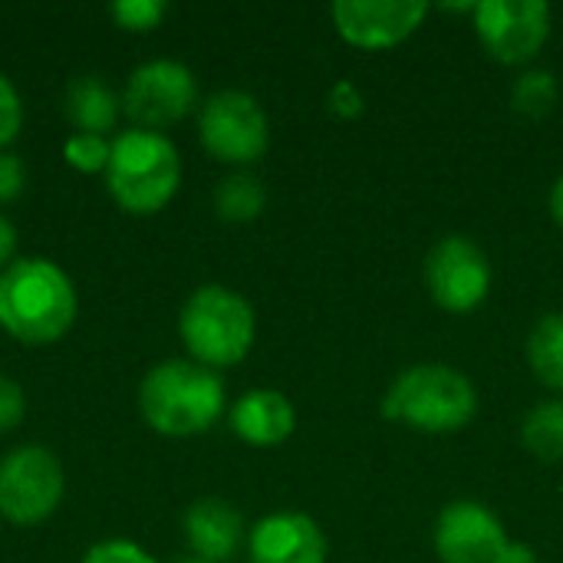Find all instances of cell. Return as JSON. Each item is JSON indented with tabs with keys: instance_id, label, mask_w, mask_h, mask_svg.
<instances>
[{
	"instance_id": "obj_1",
	"label": "cell",
	"mask_w": 563,
	"mask_h": 563,
	"mask_svg": "<svg viewBox=\"0 0 563 563\" xmlns=\"http://www.w3.org/2000/svg\"><path fill=\"white\" fill-rule=\"evenodd\" d=\"M76 287L46 257H16L0 271V327L30 346L56 343L76 320Z\"/></svg>"
},
{
	"instance_id": "obj_2",
	"label": "cell",
	"mask_w": 563,
	"mask_h": 563,
	"mask_svg": "<svg viewBox=\"0 0 563 563\" xmlns=\"http://www.w3.org/2000/svg\"><path fill=\"white\" fill-rule=\"evenodd\" d=\"M478 412L472 379L449 363H416L402 369L383 396V416L396 426L449 435L465 429Z\"/></svg>"
},
{
	"instance_id": "obj_3",
	"label": "cell",
	"mask_w": 563,
	"mask_h": 563,
	"mask_svg": "<svg viewBox=\"0 0 563 563\" xmlns=\"http://www.w3.org/2000/svg\"><path fill=\"white\" fill-rule=\"evenodd\" d=\"M139 409L162 435L208 432L224 412V383L195 360L155 363L139 386Z\"/></svg>"
},
{
	"instance_id": "obj_4",
	"label": "cell",
	"mask_w": 563,
	"mask_h": 563,
	"mask_svg": "<svg viewBox=\"0 0 563 563\" xmlns=\"http://www.w3.org/2000/svg\"><path fill=\"white\" fill-rule=\"evenodd\" d=\"M106 181L112 198L132 214L162 211L181 185V158L168 135L129 129L112 139Z\"/></svg>"
},
{
	"instance_id": "obj_5",
	"label": "cell",
	"mask_w": 563,
	"mask_h": 563,
	"mask_svg": "<svg viewBox=\"0 0 563 563\" xmlns=\"http://www.w3.org/2000/svg\"><path fill=\"white\" fill-rule=\"evenodd\" d=\"M178 333L195 363L208 369L234 366L254 346V307L224 284H205L185 300Z\"/></svg>"
},
{
	"instance_id": "obj_6",
	"label": "cell",
	"mask_w": 563,
	"mask_h": 563,
	"mask_svg": "<svg viewBox=\"0 0 563 563\" xmlns=\"http://www.w3.org/2000/svg\"><path fill=\"white\" fill-rule=\"evenodd\" d=\"M201 145L228 165H251L271 145V122L261 102L244 89H221L198 109Z\"/></svg>"
},
{
	"instance_id": "obj_7",
	"label": "cell",
	"mask_w": 563,
	"mask_h": 563,
	"mask_svg": "<svg viewBox=\"0 0 563 563\" xmlns=\"http://www.w3.org/2000/svg\"><path fill=\"white\" fill-rule=\"evenodd\" d=\"M63 498V465L43 445H20L0 459V515L30 528L46 521Z\"/></svg>"
},
{
	"instance_id": "obj_8",
	"label": "cell",
	"mask_w": 563,
	"mask_h": 563,
	"mask_svg": "<svg viewBox=\"0 0 563 563\" xmlns=\"http://www.w3.org/2000/svg\"><path fill=\"white\" fill-rule=\"evenodd\" d=\"M472 26L492 59L528 66L551 36V7L544 0H478Z\"/></svg>"
},
{
	"instance_id": "obj_9",
	"label": "cell",
	"mask_w": 563,
	"mask_h": 563,
	"mask_svg": "<svg viewBox=\"0 0 563 563\" xmlns=\"http://www.w3.org/2000/svg\"><path fill=\"white\" fill-rule=\"evenodd\" d=\"M426 290L449 313H472L492 294V261L465 234H445L426 254Z\"/></svg>"
},
{
	"instance_id": "obj_10",
	"label": "cell",
	"mask_w": 563,
	"mask_h": 563,
	"mask_svg": "<svg viewBox=\"0 0 563 563\" xmlns=\"http://www.w3.org/2000/svg\"><path fill=\"white\" fill-rule=\"evenodd\" d=\"M198 102V79L181 59H148L132 69L122 109L135 119V129H165L181 122Z\"/></svg>"
},
{
	"instance_id": "obj_11",
	"label": "cell",
	"mask_w": 563,
	"mask_h": 563,
	"mask_svg": "<svg viewBox=\"0 0 563 563\" xmlns=\"http://www.w3.org/2000/svg\"><path fill=\"white\" fill-rule=\"evenodd\" d=\"M336 33L356 49H389L409 40L429 16L422 0H336Z\"/></svg>"
},
{
	"instance_id": "obj_12",
	"label": "cell",
	"mask_w": 563,
	"mask_h": 563,
	"mask_svg": "<svg viewBox=\"0 0 563 563\" xmlns=\"http://www.w3.org/2000/svg\"><path fill=\"white\" fill-rule=\"evenodd\" d=\"M432 541L442 563H498L511 544L498 515L472 498L452 501L439 511Z\"/></svg>"
},
{
	"instance_id": "obj_13",
	"label": "cell",
	"mask_w": 563,
	"mask_h": 563,
	"mask_svg": "<svg viewBox=\"0 0 563 563\" xmlns=\"http://www.w3.org/2000/svg\"><path fill=\"white\" fill-rule=\"evenodd\" d=\"M251 563H327L330 544L323 528L300 511H274L247 534Z\"/></svg>"
},
{
	"instance_id": "obj_14",
	"label": "cell",
	"mask_w": 563,
	"mask_h": 563,
	"mask_svg": "<svg viewBox=\"0 0 563 563\" xmlns=\"http://www.w3.org/2000/svg\"><path fill=\"white\" fill-rule=\"evenodd\" d=\"M228 422L241 442L257 449H274L294 435L297 409L280 389H251L231 406Z\"/></svg>"
},
{
	"instance_id": "obj_15",
	"label": "cell",
	"mask_w": 563,
	"mask_h": 563,
	"mask_svg": "<svg viewBox=\"0 0 563 563\" xmlns=\"http://www.w3.org/2000/svg\"><path fill=\"white\" fill-rule=\"evenodd\" d=\"M185 538L198 561L228 563L244 541V518L224 498H198L185 511Z\"/></svg>"
},
{
	"instance_id": "obj_16",
	"label": "cell",
	"mask_w": 563,
	"mask_h": 563,
	"mask_svg": "<svg viewBox=\"0 0 563 563\" xmlns=\"http://www.w3.org/2000/svg\"><path fill=\"white\" fill-rule=\"evenodd\" d=\"M119 96L102 82V76H76L66 86V115L86 135H106L119 122Z\"/></svg>"
},
{
	"instance_id": "obj_17",
	"label": "cell",
	"mask_w": 563,
	"mask_h": 563,
	"mask_svg": "<svg viewBox=\"0 0 563 563\" xmlns=\"http://www.w3.org/2000/svg\"><path fill=\"white\" fill-rule=\"evenodd\" d=\"M528 366L534 379L563 393V313H544L528 333Z\"/></svg>"
},
{
	"instance_id": "obj_18",
	"label": "cell",
	"mask_w": 563,
	"mask_h": 563,
	"mask_svg": "<svg viewBox=\"0 0 563 563\" xmlns=\"http://www.w3.org/2000/svg\"><path fill=\"white\" fill-rule=\"evenodd\" d=\"M521 442L541 462H563V399H544L528 409Z\"/></svg>"
},
{
	"instance_id": "obj_19",
	"label": "cell",
	"mask_w": 563,
	"mask_h": 563,
	"mask_svg": "<svg viewBox=\"0 0 563 563\" xmlns=\"http://www.w3.org/2000/svg\"><path fill=\"white\" fill-rule=\"evenodd\" d=\"M264 205H267V191L261 178L251 172H234L214 188V211L224 221H234V224L254 221L264 211Z\"/></svg>"
},
{
	"instance_id": "obj_20",
	"label": "cell",
	"mask_w": 563,
	"mask_h": 563,
	"mask_svg": "<svg viewBox=\"0 0 563 563\" xmlns=\"http://www.w3.org/2000/svg\"><path fill=\"white\" fill-rule=\"evenodd\" d=\"M558 92H561V86H558L554 73H551V69L531 66V69H525V73L515 79V86H511V102H515V109H518L521 115L541 119V115H548V112L554 109Z\"/></svg>"
},
{
	"instance_id": "obj_21",
	"label": "cell",
	"mask_w": 563,
	"mask_h": 563,
	"mask_svg": "<svg viewBox=\"0 0 563 563\" xmlns=\"http://www.w3.org/2000/svg\"><path fill=\"white\" fill-rule=\"evenodd\" d=\"M109 152L112 142H106V135H86V132H73L63 145L66 162L79 172H106Z\"/></svg>"
},
{
	"instance_id": "obj_22",
	"label": "cell",
	"mask_w": 563,
	"mask_h": 563,
	"mask_svg": "<svg viewBox=\"0 0 563 563\" xmlns=\"http://www.w3.org/2000/svg\"><path fill=\"white\" fill-rule=\"evenodd\" d=\"M165 13H168L165 0H115L112 3V16L125 30H152L162 23Z\"/></svg>"
},
{
	"instance_id": "obj_23",
	"label": "cell",
	"mask_w": 563,
	"mask_h": 563,
	"mask_svg": "<svg viewBox=\"0 0 563 563\" xmlns=\"http://www.w3.org/2000/svg\"><path fill=\"white\" fill-rule=\"evenodd\" d=\"M20 125H23V99L16 86L0 73V148L16 139Z\"/></svg>"
},
{
	"instance_id": "obj_24",
	"label": "cell",
	"mask_w": 563,
	"mask_h": 563,
	"mask_svg": "<svg viewBox=\"0 0 563 563\" xmlns=\"http://www.w3.org/2000/svg\"><path fill=\"white\" fill-rule=\"evenodd\" d=\"M79 563H155V558L145 554L132 541H102V544L89 548Z\"/></svg>"
},
{
	"instance_id": "obj_25",
	"label": "cell",
	"mask_w": 563,
	"mask_h": 563,
	"mask_svg": "<svg viewBox=\"0 0 563 563\" xmlns=\"http://www.w3.org/2000/svg\"><path fill=\"white\" fill-rule=\"evenodd\" d=\"M327 106H330V112H333V115H340V119H356V115L363 112L366 99H363V92H360V86H356V82L340 79V82H333V86H330V92H327Z\"/></svg>"
},
{
	"instance_id": "obj_26",
	"label": "cell",
	"mask_w": 563,
	"mask_h": 563,
	"mask_svg": "<svg viewBox=\"0 0 563 563\" xmlns=\"http://www.w3.org/2000/svg\"><path fill=\"white\" fill-rule=\"evenodd\" d=\"M23 412H26V396L20 383L0 373V432H10L23 419Z\"/></svg>"
},
{
	"instance_id": "obj_27",
	"label": "cell",
	"mask_w": 563,
	"mask_h": 563,
	"mask_svg": "<svg viewBox=\"0 0 563 563\" xmlns=\"http://www.w3.org/2000/svg\"><path fill=\"white\" fill-rule=\"evenodd\" d=\"M26 185V168L20 155L0 148V201H13Z\"/></svg>"
},
{
	"instance_id": "obj_28",
	"label": "cell",
	"mask_w": 563,
	"mask_h": 563,
	"mask_svg": "<svg viewBox=\"0 0 563 563\" xmlns=\"http://www.w3.org/2000/svg\"><path fill=\"white\" fill-rule=\"evenodd\" d=\"M13 251H16V228L0 211V271H7L13 264Z\"/></svg>"
},
{
	"instance_id": "obj_29",
	"label": "cell",
	"mask_w": 563,
	"mask_h": 563,
	"mask_svg": "<svg viewBox=\"0 0 563 563\" xmlns=\"http://www.w3.org/2000/svg\"><path fill=\"white\" fill-rule=\"evenodd\" d=\"M498 563H538V554H534L528 544H521V541H511V544L505 548V554H501V561Z\"/></svg>"
},
{
	"instance_id": "obj_30",
	"label": "cell",
	"mask_w": 563,
	"mask_h": 563,
	"mask_svg": "<svg viewBox=\"0 0 563 563\" xmlns=\"http://www.w3.org/2000/svg\"><path fill=\"white\" fill-rule=\"evenodd\" d=\"M551 218L558 221V228H563V175L551 188Z\"/></svg>"
},
{
	"instance_id": "obj_31",
	"label": "cell",
	"mask_w": 563,
	"mask_h": 563,
	"mask_svg": "<svg viewBox=\"0 0 563 563\" xmlns=\"http://www.w3.org/2000/svg\"><path fill=\"white\" fill-rule=\"evenodd\" d=\"M185 563H211V561H198V558H191V561H185Z\"/></svg>"
}]
</instances>
